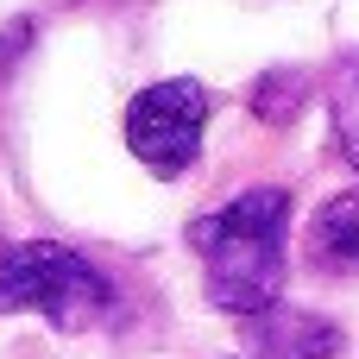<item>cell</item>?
Returning <instances> with one entry per match:
<instances>
[{"mask_svg":"<svg viewBox=\"0 0 359 359\" xmlns=\"http://www.w3.org/2000/svg\"><path fill=\"white\" fill-rule=\"evenodd\" d=\"M284 233H290V196L284 189H246L227 208L202 215L189 227V246L202 252V290L227 316H259L284 290Z\"/></svg>","mask_w":359,"mask_h":359,"instance_id":"1","label":"cell"},{"mask_svg":"<svg viewBox=\"0 0 359 359\" xmlns=\"http://www.w3.org/2000/svg\"><path fill=\"white\" fill-rule=\"evenodd\" d=\"M114 303V284L69 246L57 240H25L0 259V316H19V309H38L50 328H95Z\"/></svg>","mask_w":359,"mask_h":359,"instance_id":"2","label":"cell"},{"mask_svg":"<svg viewBox=\"0 0 359 359\" xmlns=\"http://www.w3.org/2000/svg\"><path fill=\"white\" fill-rule=\"evenodd\" d=\"M202 126H208V88L177 76V82H151L145 95H133L126 107V145L145 170L177 177L196 164L202 151Z\"/></svg>","mask_w":359,"mask_h":359,"instance_id":"3","label":"cell"},{"mask_svg":"<svg viewBox=\"0 0 359 359\" xmlns=\"http://www.w3.org/2000/svg\"><path fill=\"white\" fill-rule=\"evenodd\" d=\"M246 347L252 359H328L341 347V334L328 328V322H316V316H303V309H259V316H246Z\"/></svg>","mask_w":359,"mask_h":359,"instance_id":"4","label":"cell"},{"mask_svg":"<svg viewBox=\"0 0 359 359\" xmlns=\"http://www.w3.org/2000/svg\"><path fill=\"white\" fill-rule=\"evenodd\" d=\"M309 265H322L334 278H353L359 271V189L334 196L316 215V227H309Z\"/></svg>","mask_w":359,"mask_h":359,"instance_id":"5","label":"cell"},{"mask_svg":"<svg viewBox=\"0 0 359 359\" xmlns=\"http://www.w3.org/2000/svg\"><path fill=\"white\" fill-rule=\"evenodd\" d=\"M334 139H341L347 164L359 170V50L341 63V76H334Z\"/></svg>","mask_w":359,"mask_h":359,"instance_id":"6","label":"cell"}]
</instances>
